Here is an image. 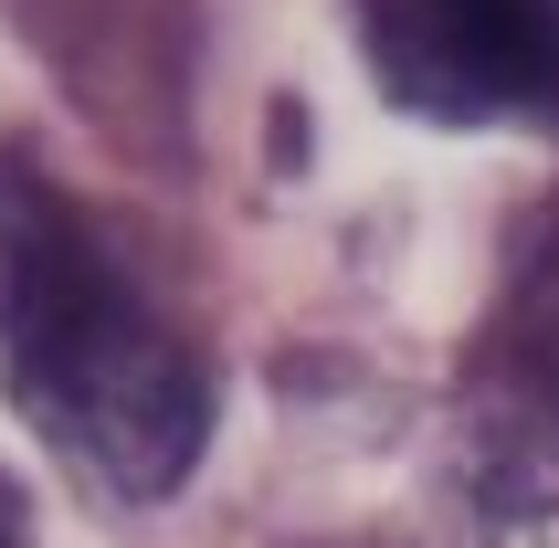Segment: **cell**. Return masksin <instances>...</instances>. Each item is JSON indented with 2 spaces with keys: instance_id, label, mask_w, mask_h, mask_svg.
I'll use <instances>...</instances> for the list:
<instances>
[{
  "instance_id": "1",
  "label": "cell",
  "mask_w": 559,
  "mask_h": 548,
  "mask_svg": "<svg viewBox=\"0 0 559 548\" xmlns=\"http://www.w3.org/2000/svg\"><path fill=\"white\" fill-rule=\"evenodd\" d=\"M0 391L106 496H169L201 464L212 391L148 285L43 169L0 158Z\"/></svg>"
},
{
  "instance_id": "2",
  "label": "cell",
  "mask_w": 559,
  "mask_h": 548,
  "mask_svg": "<svg viewBox=\"0 0 559 548\" xmlns=\"http://www.w3.org/2000/svg\"><path fill=\"white\" fill-rule=\"evenodd\" d=\"M402 117L559 127V0H348Z\"/></svg>"
},
{
  "instance_id": "3",
  "label": "cell",
  "mask_w": 559,
  "mask_h": 548,
  "mask_svg": "<svg viewBox=\"0 0 559 548\" xmlns=\"http://www.w3.org/2000/svg\"><path fill=\"white\" fill-rule=\"evenodd\" d=\"M0 548H22V496H11V475H0Z\"/></svg>"
}]
</instances>
